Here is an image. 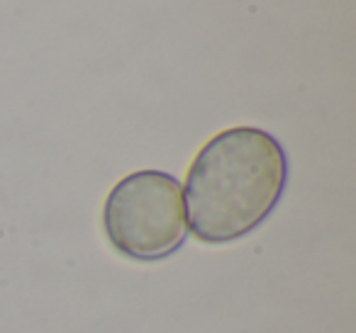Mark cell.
<instances>
[{
  "label": "cell",
  "instance_id": "7a4b0ae2",
  "mask_svg": "<svg viewBox=\"0 0 356 333\" xmlns=\"http://www.w3.org/2000/svg\"><path fill=\"white\" fill-rule=\"evenodd\" d=\"M108 244L134 263H159L188 239L184 187L171 173L137 171L115 182L103 205Z\"/></svg>",
  "mask_w": 356,
  "mask_h": 333
},
{
  "label": "cell",
  "instance_id": "6da1fadb",
  "mask_svg": "<svg viewBox=\"0 0 356 333\" xmlns=\"http://www.w3.org/2000/svg\"><path fill=\"white\" fill-rule=\"evenodd\" d=\"M288 185V156L271 132L229 127L203 144L186 173L188 231L200 244H232L264 224Z\"/></svg>",
  "mask_w": 356,
  "mask_h": 333
}]
</instances>
